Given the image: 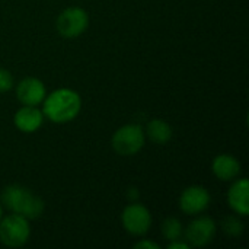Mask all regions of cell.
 Returning <instances> with one entry per match:
<instances>
[{
	"mask_svg": "<svg viewBox=\"0 0 249 249\" xmlns=\"http://www.w3.org/2000/svg\"><path fill=\"white\" fill-rule=\"evenodd\" d=\"M121 223L125 232H128L133 236H144L152 226V214L147 207L143 204H139L133 201L128 204L123 214H121Z\"/></svg>",
	"mask_w": 249,
	"mask_h": 249,
	"instance_id": "5b68a950",
	"label": "cell"
},
{
	"mask_svg": "<svg viewBox=\"0 0 249 249\" xmlns=\"http://www.w3.org/2000/svg\"><path fill=\"white\" fill-rule=\"evenodd\" d=\"M147 137L156 144H166L172 139V127L162 118H155L149 121L146 127Z\"/></svg>",
	"mask_w": 249,
	"mask_h": 249,
	"instance_id": "4fadbf2b",
	"label": "cell"
},
{
	"mask_svg": "<svg viewBox=\"0 0 249 249\" xmlns=\"http://www.w3.org/2000/svg\"><path fill=\"white\" fill-rule=\"evenodd\" d=\"M47 95L45 85L36 77H25L16 86V96L22 105L38 107Z\"/></svg>",
	"mask_w": 249,
	"mask_h": 249,
	"instance_id": "9c48e42d",
	"label": "cell"
},
{
	"mask_svg": "<svg viewBox=\"0 0 249 249\" xmlns=\"http://www.w3.org/2000/svg\"><path fill=\"white\" fill-rule=\"evenodd\" d=\"M210 193L200 185L187 187L179 196V209L188 216H197L207 210L210 206Z\"/></svg>",
	"mask_w": 249,
	"mask_h": 249,
	"instance_id": "ba28073f",
	"label": "cell"
},
{
	"mask_svg": "<svg viewBox=\"0 0 249 249\" xmlns=\"http://www.w3.org/2000/svg\"><path fill=\"white\" fill-rule=\"evenodd\" d=\"M13 88V76L9 70L0 67V93L9 92Z\"/></svg>",
	"mask_w": 249,
	"mask_h": 249,
	"instance_id": "2e32d148",
	"label": "cell"
},
{
	"mask_svg": "<svg viewBox=\"0 0 249 249\" xmlns=\"http://www.w3.org/2000/svg\"><path fill=\"white\" fill-rule=\"evenodd\" d=\"M1 206H4L10 213L26 217L28 220H34L41 217L44 213V201L38 196H35L26 187L13 184L3 190L0 197Z\"/></svg>",
	"mask_w": 249,
	"mask_h": 249,
	"instance_id": "7a4b0ae2",
	"label": "cell"
},
{
	"mask_svg": "<svg viewBox=\"0 0 249 249\" xmlns=\"http://www.w3.org/2000/svg\"><path fill=\"white\" fill-rule=\"evenodd\" d=\"M13 123L18 130L22 133H34L44 123V114L38 107L23 105L20 109L16 111L13 117Z\"/></svg>",
	"mask_w": 249,
	"mask_h": 249,
	"instance_id": "8fae6325",
	"label": "cell"
},
{
	"mask_svg": "<svg viewBox=\"0 0 249 249\" xmlns=\"http://www.w3.org/2000/svg\"><path fill=\"white\" fill-rule=\"evenodd\" d=\"M31 236L29 220L19 214H9L0 220V242L9 248L23 247Z\"/></svg>",
	"mask_w": 249,
	"mask_h": 249,
	"instance_id": "3957f363",
	"label": "cell"
},
{
	"mask_svg": "<svg viewBox=\"0 0 249 249\" xmlns=\"http://www.w3.org/2000/svg\"><path fill=\"white\" fill-rule=\"evenodd\" d=\"M182 233H184L182 223H181L178 219L169 217V219H165V220H163V223H162V235H163V238H165L168 242L181 239Z\"/></svg>",
	"mask_w": 249,
	"mask_h": 249,
	"instance_id": "5bb4252c",
	"label": "cell"
},
{
	"mask_svg": "<svg viewBox=\"0 0 249 249\" xmlns=\"http://www.w3.org/2000/svg\"><path fill=\"white\" fill-rule=\"evenodd\" d=\"M235 181V179H233ZM229 207L235 214L247 217L249 214V182L247 178L236 179L228 191Z\"/></svg>",
	"mask_w": 249,
	"mask_h": 249,
	"instance_id": "30bf717a",
	"label": "cell"
},
{
	"mask_svg": "<svg viewBox=\"0 0 249 249\" xmlns=\"http://www.w3.org/2000/svg\"><path fill=\"white\" fill-rule=\"evenodd\" d=\"M216 231H217V225L212 217L200 216L188 223V226L184 231V236L185 241L190 244V247L201 248L209 245L214 239Z\"/></svg>",
	"mask_w": 249,
	"mask_h": 249,
	"instance_id": "52a82bcc",
	"label": "cell"
},
{
	"mask_svg": "<svg viewBox=\"0 0 249 249\" xmlns=\"http://www.w3.org/2000/svg\"><path fill=\"white\" fill-rule=\"evenodd\" d=\"M89 25V15L82 7H67L57 18V31L64 38L82 35Z\"/></svg>",
	"mask_w": 249,
	"mask_h": 249,
	"instance_id": "8992f818",
	"label": "cell"
},
{
	"mask_svg": "<svg viewBox=\"0 0 249 249\" xmlns=\"http://www.w3.org/2000/svg\"><path fill=\"white\" fill-rule=\"evenodd\" d=\"M111 144L120 156H133L144 146V130L139 124H125L114 133Z\"/></svg>",
	"mask_w": 249,
	"mask_h": 249,
	"instance_id": "277c9868",
	"label": "cell"
},
{
	"mask_svg": "<svg viewBox=\"0 0 249 249\" xmlns=\"http://www.w3.org/2000/svg\"><path fill=\"white\" fill-rule=\"evenodd\" d=\"M1 217H3V207H1V203H0V220H1Z\"/></svg>",
	"mask_w": 249,
	"mask_h": 249,
	"instance_id": "d6986e66",
	"label": "cell"
},
{
	"mask_svg": "<svg viewBox=\"0 0 249 249\" xmlns=\"http://www.w3.org/2000/svg\"><path fill=\"white\" fill-rule=\"evenodd\" d=\"M82 109L80 95L69 88L55 89L45 95L42 101V114L55 124H66L73 121Z\"/></svg>",
	"mask_w": 249,
	"mask_h": 249,
	"instance_id": "6da1fadb",
	"label": "cell"
},
{
	"mask_svg": "<svg viewBox=\"0 0 249 249\" xmlns=\"http://www.w3.org/2000/svg\"><path fill=\"white\" fill-rule=\"evenodd\" d=\"M222 229L228 236L239 238L244 233V223L241 220V216H238V214L228 216L222 223Z\"/></svg>",
	"mask_w": 249,
	"mask_h": 249,
	"instance_id": "9a60e30c",
	"label": "cell"
},
{
	"mask_svg": "<svg viewBox=\"0 0 249 249\" xmlns=\"http://www.w3.org/2000/svg\"><path fill=\"white\" fill-rule=\"evenodd\" d=\"M212 171L217 179L229 182V181H233L239 177L241 162L232 155L222 153V155L214 158V160L212 163Z\"/></svg>",
	"mask_w": 249,
	"mask_h": 249,
	"instance_id": "7c38bea8",
	"label": "cell"
},
{
	"mask_svg": "<svg viewBox=\"0 0 249 249\" xmlns=\"http://www.w3.org/2000/svg\"><path fill=\"white\" fill-rule=\"evenodd\" d=\"M160 248V245L159 244H156V242H153V241H147V239H143V241H140V242H137L136 245H134V249H159Z\"/></svg>",
	"mask_w": 249,
	"mask_h": 249,
	"instance_id": "e0dca14e",
	"label": "cell"
},
{
	"mask_svg": "<svg viewBox=\"0 0 249 249\" xmlns=\"http://www.w3.org/2000/svg\"><path fill=\"white\" fill-rule=\"evenodd\" d=\"M168 249H190V244L187 241L182 242L181 239H177L168 244Z\"/></svg>",
	"mask_w": 249,
	"mask_h": 249,
	"instance_id": "ac0fdd59",
	"label": "cell"
}]
</instances>
